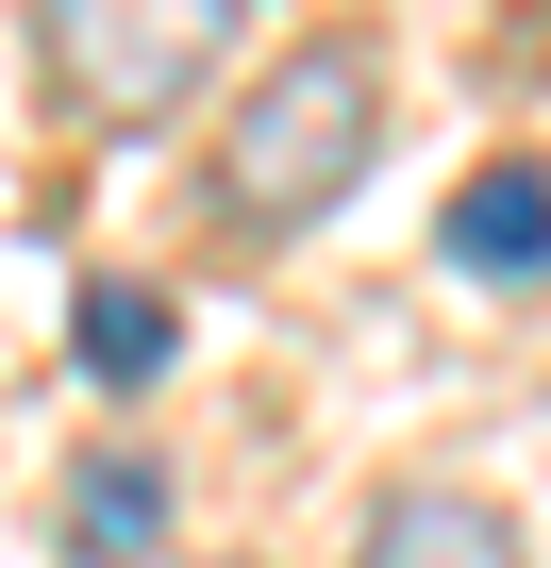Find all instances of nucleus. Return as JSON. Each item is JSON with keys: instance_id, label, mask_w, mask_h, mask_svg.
Instances as JSON below:
<instances>
[{"instance_id": "obj_1", "label": "nucleus", "mask_w": 551, "mask_h": 568, "mask_svg": "<svg viewBox=\"0 0 551 568\" xmlns=\"http://www.w3.org/2000/svg\"><path fill=\"white\" fill-rule=\"evenodd\" d=\"M368 151H385V68H368V34H302L285 68L217 118V217H234V234H302V217H335V201L368 184Z\"/></svg>"}, {"instance_id": "obj_2", "label": "nucleus", "mask_w": 551, "mask_h": 568, "mask_svg": "<svg viewBox=\"0 0 551 568\" xmlns=\"http://www.w3.org/2000/svg\"><path fill=\"white\" fill-rule=\"evenodd\" d=\"M234 18H251V0H34V51H51L68 118L151 134V118H184V101L217 84Z\"/></svg>"}, {"instance_id": "obj_3", "label": "nucleus", "mask_w": 551, "mask_h": 568, "mask_svg": "<svg viewBox=\"0 0 551 568\" xmlns=\"http://www.w3.org/2000/svg\"><path fill=\"white\" fill-rule=\"evenodd\" d=\"M451 267H468V284H534V267H551V168H534V151H501V168L451 184Z\"/></svg>"}, {"instance_id": "obj_4", "label": "nucleus", "mask_w": 551, "mask_h": 568, "mask_svg": "<svg viewBox=\"0 0 551 568\" xmlns=\"http://www.w3.org/2000/svg\"><path fill=\"white\" fill-rule=\"evenodd\" d=\"M351 568H518V518L501 501H468V485H401L385 518H368V551Z\"/></svg>"}, {"instance_id": "obj_5", "label": "nucleus", "mask_w": 551, "mask_h": 568, "mask_svg": "<svg viewBox=\"0 0 551 568\" xmlns=\"http://www.w3.org/2000/svg\"><path fill=\"white\" fill-rule=\"evenodd\" d=\"M68 335H84V385H118V402H134V385H167V352H184L167 284H118V267L84 284V318H68Z\"/></svg>"}, {"instance_id": "obj_6", "label": "nucleus", "mask_w": 551, "mask_h": 568, "mask_svg": "<svg viewBox=\"0 0 551 568\" xmlns=\"http://www.w3.org/2000/svg\"><path fill=\"white\" fill-rule=\"evenodd\" d=\"M151 535H167V468H151V452H101V468L68 485V551H84V568H134Z\"/></svg>"}]
</instances>
